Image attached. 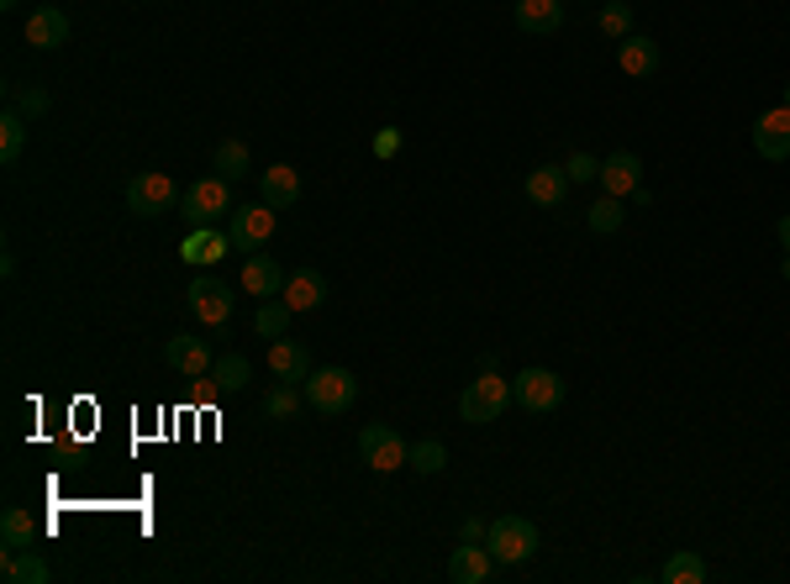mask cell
Returning <instances> with one entry per match:
<instances>
[{"mask_svg": "<svg viewBox=\"0 0 790 584\" xmlns=\"http://www.w3.org/2000/svg\"><path fill=\"white\" fill-rule=\"evenodd\" d=\"M301 390H306V405H311V411H322V416H343L348 405L359 401V380H353L348 369H338V363L311 369Z\"/></svg>", "mask_w": 790, "mask_h": 584, "instance_id": "cell-1", "label": "cell"}, {"mask_svg": "<svg viewBox=\"0 0 790 584\" xmlns=\"http://www.w3.org/2000/svg\"><path fill=\"white\" fill-rule=\"evenodd\" d=\"M232 211H238L232 205V184L222 174H206L190 190H180V217L190 226H211V222H222V217H232Z\"/></svg>", "mask_w": 790, "mask_h": 584, "instance_id": "cell-2", "label": "cell"}, {"mask_svg": "<svg viewBox=\"0 0 790 584\" xmlns=\"http://www.w3.org/2000/svg\"><path fill=\"white\" fill-rule=\"evenodd\" d=\"M511 405V384L496 374V369H486L480 380L464 384V395H459V422L469 426H486V422H501V411Z\"/></svg>", "mask_w": 790, "mask_h": 584, "instance_id": "cell-3", "label": "cell"}, {"mask_svg": "<svg viewBox=\"0 0 790 584\" xmlns=\"http://www.w3.org/2000/svg\"><path fill=\"white\" fill-rule=\"evenodd\" d=\"M486 547L496 564H527L538 553V526L527 522V516H496L486 532Z\"/></svg>", "mask_w": 790, "mask_h": 584, "instance_id": "cell-4", "label": "cell"}, {"mask_svg": "<svg viewBox=\"0 0 790 584\" xmlns=\"http://www.w3.org/2000/svg\"><path fill=\"white\" fill-rule=\"evenodd\" d=\"M359 459H364L374 474H396V469L411 464V447H406V437L396 432V426L369 422L364 432H359Z\"/></svg>", "mask_w": 790, "mask_h": 584, "instance_id": "cell-5", "label": "cell"}, {"mask_svg": "<svg viewBox=\"0 0 790 584\" xmlns=\"http://www.w3.org/2000/svg\"><path fill=\"white\" fill-rule=\"evenodd\" d=\"M180 205V190L174 180L163 174V169H148V174H132L127 180V211L132 217H163V211H174Z\"/></svg>", "mask_w": 790, "mask_h": 584, "instance_id": "cell-6", "label": "cell"}, {"mask_svg": "<svg viewBox=\"0 0 790 584\" xmlns=\"http://www.w3.org/2000/svg\"><path fill=\"white\" fill-rule=\"evenodd\" d=\"M511 401L532 411V416H543V411H559L564 405V380L553 374V369H522L517 380H511Z\"/></svg>", "mask_w": 790, "mask_h": 584, "instance_id": "cell-7", "label": "cell"}, {"mask_svg": "<svg viewBox=\"0 0 790 584\" xmlns=\"http://www.w3.org/2000/svg\"><path fill=\"white\" fill-rule=\"evenodd\" d=\"M274 222H280V211L274 205H238L232 217H227V238H232V248L238 253H259L263 242L274 238Z\"/></svg>", "mask_w": 790, "mask_h": 584, "instance_id": "cell-8", "label": "cell"}, {"mask_svg": "<svg viewBox=\"0 0 790 584\" xmlns=\"http://www.w3.org/2000/svg\"><path fill=\"white\" fill-rule=\"evenodd\" d=\"M184 295H190V311L201 316V326H227L232 322V284L211 280V274H196Z\"/></svg>", "mask_w": 790, "mask_h": 584, "instance_id": "cell-9", "label": "cell"}, {"mask_svg": "<svg viewBox=\"0 0 790 584\" xmlns=\"http://www.w3.org/2000/svg\"><path fill=\"white\" fill-rule=\"evenodd\" d=\"M753 153L770 163L790 159V105H774V111H764L753 121Z\"/></svg>", "mask_w": 790, "mask_h": 584, "instance_id": "cell-10", "label": "cell"}, {"mask_svg": "<svg viewBox=\"0 0 790 584\" xmlns=\"http://www.w3.org/2000/svg\"><path fill=\"white\" fill-rule=\"evenodd\" d=\"M163 363H169V369H180V374H190V380H206V374L217 369L206 338H169V343H163Z\"/></svg>", "mask_w": 790, "mask_h": 584, "instance_id": "cell-11", "label": "cell"}, {"mask_svg": "<svg viewBox=\"0 0 790 584\" xmlns=\"http://www.w3.org/2000/svg\"><path fill=\"white\" fill-rule=\"evenodd\" d=\"M617 63H622V74H632V80H653L659 74V42L643 38V32H628V38L617 42Z\"/></svg>", "mask_w": 790, "mask_h": 584, "instance_id": "cell-12", "label": "cell"}, {"mask_svg": "<svg viewBox=\"0 0 790 584\" xmlns=\"http://www.w3.org/2000/svg\"><path fill=\"white\" fill-rule=\"evenodd\" d=\"M496 558H490L486 543H459L453 547V558H448V580L453 584H486Z\"/></svg>", "mask_w": 790, "mask_h": 584, "instance_id": "cell-13", "label": "cell"}, {"mask_svg": "<svg viewBox=\"0 0 790 584\" xmlns=\"http://www.w3.org/2000/svg\"><path fill=\"white\" fill-rule=\"evenodd\" d=\"M601 184H607V195H622V201H628L632 190L643 184V159L628 153V148H617V153L601 163Z\"/></svg>", "mask_w": 790, "mask_h": 584, "instance_id": "cell-14", "label": "cell"}, {"mask_svg": "<svg viewBox=\"0 0 790 584\" xmlns=\"http://www.w3.org/2000/svg\"><path fill=\"white\" fill-rule=\"evenodd\" d=\"M27 42L32 48H63L69 42V17H63V6H38L32 17H27Z\"/></svg>", "mask_w": 790, "mask_h": 584, "instance_id": "cell-15", "label": "cell"}, {"mask_svg": "<svg viewBox=\"0 0 790 584\" xmlns=\"http://www.w3.org/2000/svg\"><path fill=\"white\" fill-rule=\"evenodd\" d=\"M243 290H248V295H259V301H274V295H284V269L269 259V253H248Z\"/></svg>", "mask_w": 790, "mask_h": 584, "instance_id": "cell-16", "label": "cell"}, {"mask_svg": "<svg viewBox=\"0 0 790 584\" xmlns=\"http://www.w3.org/2000/svg\"><path fill=\"white\" fill-rule=\"evenodd\" d=\"M259 195H263V205L290 211V205L301 201V174H296L290 163H274V169H263L259 174Z\"/></svg>", "mask_w": 790, "mask_h": 584, "instance_id": "cell-17", "label": "cell"}, {"mask_svg": "<svg viewBox=\"0 0 790 584\" xmlns=\"http://www.w3.org/2000/svg\"><path fill=\"white\" fill-rule=\"evenodd\" d=\"M517 27L527 38H548L564 27V0H517Z\"/></svg>", "mask_w": 790, "mask_h": 584, "instance_id": "cell-18", "label": "cell"}, {"mask_svg": "<svg viewBox=\"0 0 790 584\" xmlns=\"http://www.w3.org/2000/svg\"><path fill=\"white\" fill-rule=\"evenodd\" d=\"M564 195H569L564 163H538V169L527 174V201L532 205H564Z\"/></svg>", "mask_w": 790, "mask_h": 584, "instance_id": "cell-19", "label": "cell"}, {"mask_svg": "<svg viewBox=\"0 0 790 584\" xmlns=\"http://www.w3.org/2000/svg\"><path fill=\"white\" fill-rule=\"evenodd\" d=\"M227 248H232V238H227V232H217V226H196V232L184 238L180 259L196 263V269H211V263L227 259Z\"/></svg>", "mask_w": 790, "mask_h": 584, "instance_id": "cell-20", "label": "cell"}, {"mask_svg": "<svg viewBox=\"0 0 790 584\" xmlns=\"http://www.w3.org/2000/svg\"><path fill=\"white\" fill-rule=\"evenodd\" d=\"M269 369H274L284 384H306V374H311V353H306L301 343H290V338H274V343H269Z\"/></svg>", "mask_w": 790, "mask_h": 584, "instance_id": "cell-21", "label": "cell"}, {"mask_svg": "<svg viewBox=\"0 0 790 584\" xmlns=\"http://www.w3.org/2000/svg\"><path fill=\"white\" fill-rule=\"evenodd\" d=\"M327 301V280L317 269H296L290 280H284V305L290 311H317Z\"/></svg>", "mask_w": 790, "mask_h": 584, "instance_id": "cell-22", "label": "cell"}, {"mask_svg": "<svg viewBox=\"0 0 790 584\" xmlns=\"http://www.w3.org/2000/svg\"><path fill=\"white\" fill-rule=\"evenodd\" d=\"M42 526L32 522V511H21V505H11L6 516H0V543H6V553H21V547H38Z\"/></svg>", "mask_w": 790, "mask_h": 584, "instance_id": "cell-23", "label": "cell"}, {"mask_svg": "<svg viewBox=\"0 0 790 584\" xmlns=\"http://www.w3.org/2000/svg\"><path fill=\"white\" fill-rule=\"evenodd\" d=\"M6 580H11V584H48V580H53V568H48V558H42V553L21 547V553H6Z\"/></svg>", "mask_w": 790, "mask_h": 584, "instance_id": "cell-24", "label": "cell"}, {"mask_svg": "<svg viewBox=\"0 0 790 584\" xmlns=\"http://www.w3.org/2000/svg\"><path fill=\"white\" fill-rule=\"evenodd\" d=\"M664 584H707V558L696 553V547H680V553H669L664 558Z\"/></svg>", "mask_w": 790, "mask_h": 584, "instance_id": "cell-25", "label": "cell"}, {"mask_svg": "<svg viewBox=\"0 0 790 584\" xmlns=\"http://www.w3.org/2000/svg\"><path fill=\"white\" fill-rule=\"evenodd\" d=\"M206 380L217 384V395H238L248 384V359L243 353H227V359H217V369H211Z\"/></svg>", "mask_w": 790, "mask_h": 584, "instance_id": "cell-26", "label": "cell"}, {"mask_svg": "<svg viewBox=\"0 0 790 584\" xmlns=\"http://www.w3.org/2000/svg\"><path fill=\"white\" fill-rule=\"evenodd\" d=\"M21 148H27V117L11 105V111L0 117V163H17Z\"/></svg>", "mask_w": 790, "mask_h": 584, "instance_id": "cell-27", "label": "cell"}, {"mask_svg": "<svg viewBox=\"0 0 790 584\" xmlns=\"http://www.w3.org/2000/svg\"><path fill=\"white\" fill-rule=\"evenodd\" d=\"M301 401H306V390H296V384L280 380L269 395H263V416H269V422H290V416L301 411Z\"/></svg>", "mask_w": 790, "mask_h": 584, "instance_id": "cell-28", "label": "cell"}, {"mask_svg": "<svg viewBox=\"0 0 790 584\" xmlns=\"http://www.w3.org/2000/svg\"><path fill=\"white\" fill-rule=\"evenodd\" d=\"M248 163H253V159H248V142H238V138H232V142H222V148H217V159H211V169H217V174H222L227 184H238V180L248 174Z\"/></svg>", "mask_w": 790, "mask_h": 584, "instance_id": "cell-29", "label": "cell"}, {"mask_svg": "<svg viewBox=\"0 0 790 584\" xmlns=\"http://www.w3.org/2000/svg\"><path fill=\"white\" fill-rule=\"evenodd\" d=\"M290 316H296V311L284 305V295H274V301H263V305H259V316H253V332L274 343V338H284V326H290Z\"/></svg>", "mask_w": 790, "mask_h": 584, "instance_id": "cell-30", "label": "cell"}, {"mask_svg": "<svg viewBox=\"0 0 790 584\" xmlns=\"http://www.w3.org/2000/svg\"><path fill=\"white\" fill-rule=\"evenodd\" d=\"M622 217H628V211H622V195H601V201L586 211L590 232H617V226H622Z\"/></svg>", "mask_w": 790, "mask_h": 584, "instance_id": "cell-31", "label": "cell"}, {"mask_svg": "<svg viewBox=\"0 0 790 584\" xmlns=\"http://www.w3.org/2000/svg\"><path fill=\"white\" fill-rule=\"evenodd\" d=\"M443 464H448V447L438 443V437L411 443V469H417V474H443Z\"/></svg>", "mask_w": 790, "mask_h": 584, "instance_id": "cell-32", "label": "cell"}, {"mask_svg": "<svg viewBox=\"0 0 790 584\" xmlns=\"http://www.w3.org/2000/svg\"><path fill=\"white\" fill-rule=\"evenodd\" d=\"M601 32H607V38H628L632 32V6L628 0H611V6H601Z\"/></svg>", "mask_w": 790, "mask_h": 584, "instance_id": "cell-33", "label": "cell"}, {"mask_svg": "<svg viewBox=\"0 0 790 584\" xmlns=\"http://www.w3.org/2000/svg\"><path fill=\"white\" fill-rule=\"evenodd\" d=\"M6 101L17 105L21 117H42V111H48V90H27V84H6Z\"/></svg>", "mask_w": 790, "mask_h": 584, "instance_id": "cell-34", "label": "cell"}, {"mask_svg": "<svg viewBox=\"0 0 790 584\" xmlns=\"http://www.w3.org/2000/svg\"><path fill=\"white\" fill-rule=\"evenodd\" d=\"M564 174H569V180H580V184H586V180H601V163L590 159V153H574V159L564 163Z\"/></svg>", "mask_w": 790, "mask_h": 584, "instance_id": "cell-35", "label": "cell"}, {"mask_svg": "<svg viewBox=\"0 0 790 584\" xmlns=\"http://www.w3.org/2000/svg\"><path fill=\"white\" fill-rule=\"evenodd\" d=\"M401 153V132L386 127V132H374V159H396Z\"/></svg>", "mask_w": 790, "mask_h": 584, "instance_id": "cell-36", "label": "cell"}, {"mask_svg": "<svg viewBox=\"0 0 790 584\" xmlns=\"http://www.w3.org/2000/svg\"><path fill=\"white\" fill-rule=\"evenodd\" d=\"M486 532H490V526L480 522V516H469V522H464V543H486Z\"/></svg>", "mask_w": 790, "mask_h": 584, "instance_id": "cell-37", "label": "cell"}, {"mask_svg": "<svg viewBox=\"0 0 790 584\" xmlns=\"http://www.w3.org/2000/svg\"><path fill=\"white\" fill-rule=\"evenodd\" d=\"M780 248H786V253H790V211H786V217H780Z\"/></svg>", "mask_w": 790, "mask_h": 584, "instance_id": "cell-38", "label": "cell"}, {"mask_svg": "<svg viewBox=\"0 0 790 584\" xmlns=\"http://www.w3.org/2000/svg\"><path fill=\"white\" fill-rule=\"evenodd\" d=\"M17 6H21V0H0V11H17Z\"/></svg>", "mask_w": 790, "mask_h": 584, "instance_id": "cell-39", "label": "cell"}, {"mask_svg": "<svg viewBox=\"0 0 790 584\" xmlns=\"http://www.w3.org/2000/svg\"><path fill=\"white\" fill-rule=\"evenodd\" d=\"M780 274H786V280H790V253H786V263H780Z\"/></svg>", "mask_w": 790, "mask_h": 584, "instance_id": "cell-40", "label": "cell"}, {"mask_svg": "<svg viewBox=\"0 0 790 584\" xmlns=\"http://www.w3.org/2000/svg\"><path fill=\"white\" fill-rule=\"evenodd\" d=\"M786 105H790V84H786Z\"/></svg>", "mask_w": 790, "mask_h": 584, "instance_id": "cell-41", "label": "cell"}]
</instances>
